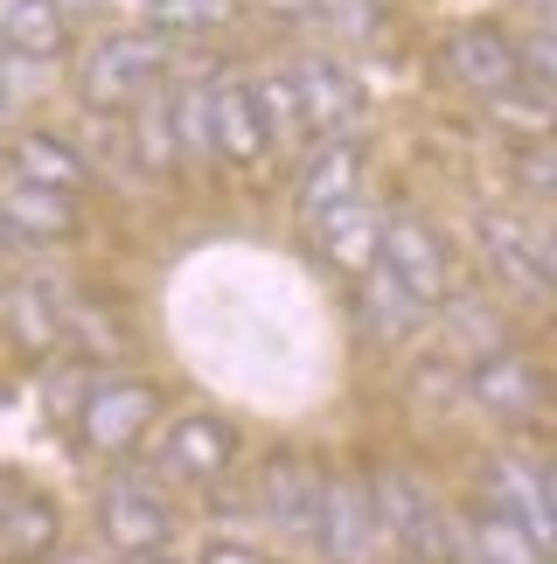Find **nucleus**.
Here are the masks:
<instances>
[{
    "mask_svg": "<svg viewBox=\"0 0 557 564\" xmlns=\"http://www.w3.org/2000/svg\"><path fill=\"white\" fill-rule=\"evenodd\" d=\"M244 453V432L223 419V411H182V419L161 425L154 440V474L182 488H217Z\"/></svg>",
    "mask_w": 557,
    "mask_h": 564,
    "instance_id": "obj_6",
    "label": "nucleus"
},
{
    "mask_svg": "<svg viewBox=\"0 0 557 564\" xmlns=\"http://www.w3.org/2000/svg\"><path fill=\"white\" fill-rule=\"evenodd\" d=\"M188 564H272L259 544H238V536H209V544L188 557Z\"/></svg>",
    "mask_w": 557,
    "mask_h": 564,
    "instance_id": "obj_31",
    "label": "nucleus"
},
{
    "mask_svg": "<svg viewBox=\"0 0 557 564\" xmlns=\"http://www.w3.org/2000/svg\"><path fill=\"white\" fill-rule=\"evenodd\" d=\"M376 272L383 279H397L404 293L418 300L425 314L446 307V300L460 293V279H454V251H446V237L425 224V216L412 209H391V216H376Z\"/></svg>",
    "mask_w": 557,
    "mask_h": 564,
    "instance_id": "obj_5",
    "label": "nucleus"
},
{
    "mask_svg": "<svg viewBox=\"0 0 557 564\" xmlns=\"http://www.w3.org/2000/svg\"><path fill=\"white\" fill-rule=\"evenodd\" d=\"M251 98H259V112H265V133H272V147H293L307 126H299V105H293V84H286V70L278 77H251Z\"/></svg>",
    "mask_w": 557,
    "mask_h": 564,
    "instance_id": "obj_29",
    "label": "nucleus"
},
{
    "mask_svg": "<svg viewBox=\"0 0 557 564\" xmlns=\"http://www.w3.org/2000/svg\"><path fill=\"white\" fill-rule=\"evenodd\" d=\"M154 419H161V383L154 377L105 370V377L84 383L70 440H77V453H91V460H133V446L154 432Z\"/></svg>",
    "mask_w": 557,
    "mask_h": 564,
    "instance_id": "obj_3",
    "label": "nucleus"
},
{
    "mask_svg": "<svg viewBox=\"0 0 557 564\" xmlns=\"http://www.w3.org/2000/svg\"><path fill=\"white\" fill-rule=\"evenodd\" d=\"M196 91H203V126H209V161L265 167L272 161V133H265L259 98H251V77H209Z\"/></svg>",
    "mask_w": 557,
    "mask_h": 564,
    "instance_id": "obj_8",
    "label": "nucleus"
},
{
    "mask_svg": "<svg viewBox=\"0 0 557 564\" xmlns=\"http://www.w3.org/2000/svg\"><path fill=\"white\" fill-rule=\"evenodd\" d=\"M0 335H8L14 356H56L63 349V293L42 286V279H14L0 286Z\"/></svg>",
    "mask_w": 557,
    "mask_h": 564,
    "instance_id": "obj_15",
    "label": "nucleus"
},
{
    "mask_svg": "<svg viewBox=\"0 0 557 564\" xmlns=\"http://www.w3.org/2000/svg\"><path fill=\"white\" fill-rule=\"evenodd\" d=\"M397 564H418V557H397Z\"/></svg>",
    "mask_w": 557,
    "mask_h": 564,
    "instance_id": "obj_36",
    "label": "nucleus"
},
{
    "mask_svg": "<svg viewBox=\"0 0 557 564\" xmlns=\"http://www.w3.org/2000/svg\"><path fill=\"white\" fill-rule=\"evenodd\" d=\"M63 536V509L35 488H8V509H0V564H35L50 557Z\"/></svg>",
    "mask_w": 557,
    "mask_h": 564,
    "instance_id": "obj_21",
    "label": "nucleus"
},
{
    "mask_svg": "<svg viewBox=\"0 0 557 564\" xmlns=\"http://www.w3.org/2000/svg\"><path fill=\"white\" fill-rule=\"evenodd\" d=\"M91 509H98V536L125 564L175 544V502H167V488L133 460H112V474H105L98 495H91Z\"/></svg>",
    "mask_w": 557,
    "mask_h": 564,
    "instance_id": "obj_4",
    "label": "nucleus"
},
{
    "mask_svg": "<svg viewBox=\"0 0 557 564\" xmlns=\"http://www.w3.org/2000/svg\"><path fill=\"white\" fill-rule=\"evenodd\" d=\"M544 398H550L544 370L523 349H509V341L488 349V356H474V370H467V404H481L488 419H502V425H537Z\"/></svg>",
    "mask_w": 557,
    "mask_h": 564,
    "instance_id": "obj_12",
    "label": "nucleus"
},
{
    "mask_svg": "<svg viewBox=\"0 0 557 564\" xmlns=\"http://www.w3.org/2000/svg\"><path fill=\"white\" fill-rule=\"evenodd\" d=\"M509 175H516L523 195H544L557 188V154H550V140L544 133H523V140H509Z\"/></svg>",
    "mask_w": 557,
    "mask_h": 564,
    "instance_id": "obj_28",
    "label": "nucleus"
},
{
    "mask_svg": "<svg viewBox=\"0 0 557 564\" xmlns=\"http://www.w3.org/2000/svg\"><path fill=\"white\" fill-rule=\"evenodd\" d=\"M0 245H8V237H0Z\"/></svg>",
    "mask_w": 557,
    "mask_h": 564,
    "instance_id": "obj_37",
    "label": "nucleus"
},
{
    "mask_svg": "<svg viewBox=\"0 0 557 564\" xmlns=\"http://www.w3.org/2000/svg\"><path fill=\"white\" fill-rule=\"evenodd\" d=\"M0 509H8V481H0Z\"/></svg>",
    "mask_w": 557,
    "mask_h": 564,
    "instance_id": "obj_35",
    "label": "nucleus"
},
{
    "mask_svg": "<svg viewBox=\"0 0 557 564\" xmlns=\"http://www.w3.org/2000/svg\"><path fill=\"white\" fill-rule=\"evenodd\" d=\"M349 195H362V140H356V133H328L307 161H299L293 209H299V216H320V209L349 203Z\"/></svg>",
    "mask_w": 557,
    "mask_h": 564,
    "instance_id": "obj_17",
    "label": "nucleus"
},
{
    "mask_svg": "<svg viewBox=\"0 0 557 564\" xmlns=\"http://www.w3.org/2000/svg\"><path fill=\"white\" fill-rule=\"evenodd\" d=\"M320 460H307V453L278 446L265 453L259 467V516L265 530L278 536V544H314V516H320Z\"/></svg>",
    "mask_w": 557,
    "mask_h": 564,
    "instance_id": "obj_9",
    "label": "nucleus"
},
{
    "mask_svg": "<svg viewBox=\"0 0 557 564\" xmlns=\"http://www.w3.org/2000/svg\"><path fill=\"white\" fill-rule=\"evenodd\" d=\"M84 383H91V362H70V370H50V383H42V404H50V419L70 425L77 419V404H84Z\"/></svg>",
    "mask_w": 557,
    "mask_h": 564,
    "instance_id": "obj_30",
    "label": "nucleus"
},
{
    "mask_svg": "<svg viewBox=\"0 0 557 564\" xmlns=\"http://www.w3.org/2000/svg\"><path fill=\"white\" fill-rule=\"evenodd\" d=\"M307 230H314L320 258H328V265H335L341 279L376 272V209L362 203V195H349V203H335V209L307 216Z\"/></svg>",
    "mask_w": 557,
    "mask_h": 564,
    "instance_id": "obj_20",
    "label": "nucleus"
},
{
    "mask_svg": "<svg viewBox=\"0 0 557 564\" xmlns=\"http://www.w3.org/2000/svg\"><path fill=\"white\" fill-rule=\"evenodd\" d=\"M474 251H481V272L495 279L509 300H523V307H544L550 300V251L523 216L481 209L474 216Z\"/></svg>",
    "mask_w": 557,
    "mask_h": 564,
    "instance_id": "obj_7",
    "label": "nucleus"
},
{
    "mask_svg": "<svg viewBox=\"0 0 557 564\" xmlns=\"http://www.w3.org/2000/svg\"><path fill=\"white\" fill-rule=\"evenodd\" d=\"M439 63H446V77H454L460 91H474V98H495V91H509V84L523 77L516 35L495 29V21H467V29H454L439 42Z\"/></svg>",
    "mask_w": 557,
    "mask_h": 564,
    "instance_id": "obj_13",
    "label": "nucleus"
},
{
    "mask_svg": "<svg viewBox=\"0 0 557 564\" xmlns=\"http://www.w3.org/2000/svg\"><path fill=\"white\" fill-rule=\"evenodd\" d=\"M8 175L35 182V188H56V195H84L91 188V154H84L77 140H63V133L29 126V133L8 140Z\"/></svg>",
    "mask_w": 557,
    "mask_h": 564,
    "instance_id": "obj_16",
    "label": "nucleus"
},
{
    "mask_svg": "<svg viewBox=\"0 0 557 564\" xmlns=\"http://www.w3.org/2000/svg\"><path fill=\"white\" fill-rule=\"evenodd\" d=\"M314 544L328 564H391L370 516V495H362V474H320V516H314Z\"/></svg>",
    "mask_w": 557,
    "mask_h": 564,
    "instance_id": "obj_10",
    "label": "nucleus"
},
{
    "mask_svg": "<svg viewBox=\"0 0 557 564\" xmlns=\"http://www.w3.org/2000/svg\"><path fill=\"white\" fill-rule=\"evenodd\" d=\"M0 119H8V84H0Z\"/></svg>",
    "mask_w": 557,
    "mask_h": 564,
    "instance_id": "obj_34",
    "label": "nucleus"
},
{
    "mask_svg": "<svg viewBox=\"0 0 557 564\" xmlns=\"http://www.w3.org/2000/svg\"><path fill=\"white\" fill-rule=\"evenodd\" d=\"M84 195H56V188H35V182H0V237L8 245H29V251H50V245H70L84 230Z\"/></svg>",
    "mask_w": 557,
    "mask_h": 564,
    "instance_id": "obj_14",
    "label": "nucleus"
},
{
    "mask_svg": "<svg viewBox=\"0 0 557 564\" xmlns=\"http://www.w3.org/2000/svg\"><path fill=\"white\" fill-rule=\"evenodd\" d=\"M63 349L77 362H119L133 356V335L119 314H105V300H63Z\"/></svg>",
    "mask_w": 557,
    "mask_h": 564,
    "instance_id": "obj_24",
    "label": "nucleus"
},
{
    "mask_svg": "<svg viewBox=\"0 0 557 564\" xmlns=\"http://www.w3.org/2000/svg\"><path fill=\"white\" fill-rule=\"evenodd\" d=\"M481 481H488L481 502H495L502 516H516V523L550 551V536H557V523H550V474L516 460V453H495V460L481 467Z\"/></svg>",
    "mask_w": 557,
    "mask_h": 564,
    "instance_id": "obj_18",
    "label": "nucleus"
},
{
    "mask_svg": "<svg viewBox=\"0 0 557 564\" xmlns=\"http://www.w3.org/2000/svg\"><path fill=\"white\" fill-rule=\"evenodd\" d=\"M0 50H14L29 63H56L63 50H70L63 0H0Z\"/></svg>",
    "mask_w": 557,
    "mask_h": 564,
    "instance_id": "obj_23",
    "label": "nucleus"
},
{
    "mask_svg": "<svg viewBox=\"0 0 557 564\" xmlns=\"http://www.w3.org/2000/svg\"><path fill=\"white\" fill-rule=\"evenodd\" d=\"M133 564H188V557H167V551H154V557H133Z\"/></svg>",
    "mask_w": 557,
    "mask_h": 564,
    "instance_id": "obj_32",
    "label": "nucleus"
},
{
    "mask_svg": "<svg viewBox=\"0 0 557 564\" xmlns=\"http://www.w3.org/2000/svg\"><path fill=\"white\" fill-rule=\"evenodd\" d=\"M362 495H370L376 536L397 557H418V564H454L460 557V516L446 509L412 467L370 460V467H362Z\"/></svg>",
    "mask_w": 557,
    "mask_h": 564,
    "instance_id": "obj_1",
    "label": "nucleus"
},
{
    "mask_svg": "<svg viewBox=\"0 0 557 564\" xmlns=\"http://www.w3.org/2000/svg\"><path fill=\"white\" fill-rule=\"evenodd\" d=\"M119 140H125V161L140 175H175L182 167V133H175V91H146L140 105L119 112Z\"/></svg>",
    "mask_w": 557,
    "mask_h": 564,
    "instance_id": "obj_19",
    "label": "nucleus"
},
{
    "mask_svg": "<svg viewBox=\"0 0 557 564\" xmlns=\"http://www.w3.org/2000/svg\"><path fill=\"white\" fill-rule=\"evenodd\" d=\"M460 551L474 564H550L537 536H529L516 516H502L495 502H474L460 516Z\"/></svg>",
    "mask_w": 557,
    "mask_h": 564,
    "instance_id": "obj_22",
    "label": "nucleus"
},
{
    "mask_svg": "<svg viewBox=\"0 0 557 564\" xmlns=\"http://www.w3.org/2000/svg\"><path fill=\"white\" fill-rule=\"evenodd\" d=\"M167 56H175V35H161V29H105L77 56V98L98 119H119L125 105H140L167 77Z\"/></svg>",
    "mask_w": 557,
    "mask_h": 564,
    "instance_id": "obj_2",
    "label": "nucleus"
},
{
    "mask_svg": "<svg viewBox=\"0 0 557 564\" xmlns=\"http://www.w3.org/2000/svg\"><path fill=\"white\" fill-rule=\"evenodd\" d=\"M356 286V314H362V328H370L376 341H404L425 321V307L412 293L397 286V279H383V272H362V279H349Z\"/></svg>",
    "mask_w": 557,
    "mask_h": 564,
    "instance_id": "obj_25",
    "label": "nucleus"
},
{
    "mask_svg": "<svg viewBox=\"0 0 557 564\" xmlns=\"http://www.w3.org/2000/svg\"><path fill=\"white\" fill-rule=\"evenodd\" d=\"M404 383H412V398H418L425 411H454V404H467V370H460L454 356H425Z\"/></svg>",
    "mask_w": 557,
    "mask_h": 564,
    "instance_id": "obj_27",
    "label": "nucleus"
},
{
    "mask_svg": "<svg viewBox=\"0 0 557 564\" xmlns=\"http://www.w3.org/2000/svg\"><path fill=\"white\" fill-rule=\"evenodd\" d=\"M35 564H77V557H63V551H50V557H35Z\"/></svg>",
    "mask_w": 557,
    "mask_h": 564,
    "instance_id": "obj_33",
    "label": "nucleus"
},
{
    "mask_svg": "<svg viewBox=\"0 0 557 564\" xmlns=\"http://www.w3.org/2000/svg\"><path fill=\"white\" fill-rule=\"evenodd\" d=\"M140 29H161V35H209V29H230L244 14V0H133Z\"/></svg>",
    "mask_w": 557,
    "mask_h": 564,
    "instance_id": "obj_26",
    "label": "nucleus"
},
{
    "mask_svg": "<svg viewBox=\"0 0 557 564\" xmlns=\"http://www.w3.org/2000/svg\"><path fill=\"white\" fill-rule=\"evenodd\" d=\"M286 84H293V105H299V126H307L314 140L328 133H349V126L362 119V84L341 56L328 50H307L286 63Z\"/></svg>",
    "mask_w": 557,
    "mask_h": 564,
    "instance_id": "obj_11",
    "label": "nucleus"
}]
</instances>
